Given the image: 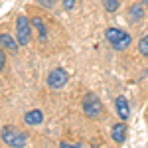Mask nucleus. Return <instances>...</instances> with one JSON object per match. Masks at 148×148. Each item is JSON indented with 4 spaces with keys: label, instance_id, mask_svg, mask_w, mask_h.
<instances>
[{
    "label": "nucleus",
    "instance_id": "obj_1",
    "mask_svg": "<svg viewBox=\"0 0 148 148\" xmlns=\"http://www.w3.org/2000/svg\"><path fill=\"white\" fill-rule=\"evenodd\" d=\"M105 38H107V42L113 46V49H116V51H125V49H128V46L132 44L130 34H126L125 30H121V28H107Z\"/></svg>",
    "mask_w": 148,
    "mask_h": 148
},
{
    "label": "nucleus",
    "instance_id": "obj_2",
    "mask_svg": "<svg viewBox=\"0 0 148 148\" xmlns=\"http://www.w3.org/2000/svg\"><path fill=\"white\" fill-rule=\"evenodd\" d=\"M0 136H2V142L6 144V146H16V148H22L28 144V134L22 132V130H18V128H14V126H2V130H0Z\"/></svg>",
    "mask_w": 148,
    "mask_h": 148
},
{
    "label": "nucleus",
    "instance_id": "obj_3",
    "mask_svg": "<svg viewBox=\"0 0 148 148\" xmlns=\"http://www.w3.org/2000/svg\"><path fill=\"white\" fill-rule=\"evenodd\" d=\"M83 113H85V116H89V119H99L103 114L101 99L97 95H93V93H87L83 97Z\"/></svg>",
    "mask_w": 148,
    "mask_h": 148
},
{
    "label": "nucleus",
    "instance_id": "obj_4",
    "mask_svg": "<svg viewBox=\"0 0 148 148\" xmlns=\"http://www.w3.org/2000/svg\"><path fill=\"white\" fill-rule=\"evenodd\" d=\"M16 40L20 46H28L32 40V26L26 16H18L16 18Z\"/></svg>",
    "mask_w": 148,
    "mask_h": 148
},
{
    "label": "nucleus",
    "instance_id": "obj_5",
    "mask_svg": "<svg viewBox=\"0 0 148 148\" xmlns=\"http://www.w3.org/2000/svg\"><path fill=\"white\" fill-rule=\"evenodd\" d=\"M67 81H69V75L63 67H56V69H51V71L47 73V87H49V89L59 91V89H63V87L67 85Z\"/></svg>",
    "mask_w": 148,
    "mask_h": 148
},
{
    "label": "nucleus",
    "instance_id": "obj_6",
    "mask_svg": "<svg viewBox=\"0 0 148 148\" xmlns=\"http://www.w3.org/2000/svg\"><path fill=\"white\" fill-rule=\"evenodd\" d=\"M114 109H116V114H119L123 121H128V116H130V107H128L126 97L119 95V97L114 99Z\"/></svg>",
    "mask_w": 148,
    "mask_h": 148
},
{
    "label": "nucleus",
    "instance_id": "obj_7",
    "mask_svg": "<svg viewBox=\"0 0 148 148\" xmlns=\"http://www.w3.org/2000/svg\"><path fill=\"white\" fill-rule=\"evenodd\" d=\"M18 40H14L10 34H0V47L10 51V53H18Z\"/></svg>",
    "mask_w": 148,
    "mask_h": 148
},
{
    "label": "nucleus",
    "instance_id": "obj_8",
    "mask_svg": "<svg viewBox=\"0 0 148 148\" xmlns=\"http://www.w3.org/2000/svg\"><path fill=\"white\" fill-rule=\"evenodd\" d=\"M24 123L28 126H38L44 123V113L40 111V109H34V111H28V113L24 114Z\"/></svg>",
    "mask_w": 148,
    "mask_h": 148
},
{
    "label": "nucleus",
    "instance_id": "obj_9",
    "mask_svg": "<svg viewBox=\"0 0 148 148\" xmlns=\"http://www.w3.org/2000/svg\"><path fill=\"white\" fill-rule=\"evenodd\" d=\"M111 136H113V140L116 142V144H123L126 140V125L125 123H116V125H113V128H111Z\"/></svg>",
    "mask_w": 148,
    "mask_h": 148
},
{
    "label": "nucleus",
    "instance_id": "obj_10",
    "mask_svg": "<svg viewBox=\"0 0 148 148\" xmlns=\"http://www.w3.org/2000/svg\"><path fill=\"white\" fill-rule=\"evenodd\" d=\"M34 28L38 30V36H40V42L42 44H46L47 42V28H46V24H44V20L40 18V16H34Z\"/></svg>",
    "mask_w": 148,
    "mask_h": 148
},
{
    "label": "nucleus",
    "instance_id": "obj_11",
    "mask_svg": "<svg viewBox=\"0 0 148 148\" xmlns=\"http://www.w3.org/2000/svg\"><path fill=\"white\" fill-rule=\"evenodd\" d=\"M142 16H144L142 4H140V2H138V4H132V8H130V20H132V22H138Z\"/></svg>",
    "mask_w": 148,
    "mask_h": 148
},
{
    "label": "nucleus",
    "instance_id": "obj_12",
    "mask_svg": "<svg viewBox=\"0 0 148 148\" xmlns=\"http://www.w3.org/2000/svg\"><path fill=\"white\" fill-rule=\"evenodd\" d=\"M138 51L144 57H148V34L140 38V42H138Z\"/></svg>",
    "mask_w": 148,
    "mask_h": 148
},
{
    "label": "nucleus",
    "instance_id": "obj_13",
    "mask_svg": "<svg viewBox=\"0 0 148 148\" xmlns=\"http://www.w3.org/2000/svg\"><path fill=\"white\" fill-rule=\"evenodd\" d=\"M103 6L107 12H116L121 4H119V0H103Z\"/></svg>",
    "mask_w": 148,
    "mask_h": 148
},
{
    "label": "nucleus",
    "instance_id": "obj_14",
    "mask_svg": "<svg viewBox=\"0 0 148 148\" xmlns=\"http://www.w3.org/2000/svg\"><path fill=\"white\" fill-rule=\"evenodd\" d=\"M38 4H42L44 8H47V10H51V8L56 6V0H38Z\"/></svg>",
    "mask_w": 148,
    "mask_h": 148
},
{
    "label": "nucleus",
    "instance_id": "obj_15",
    "mask_svg": "<svg viewBox=\"0 0 148 148\" xmlns=\"http://www.w3.org/2000/svg\"><path fill=\"white\" fill-rule=\"evenodd\" d=\"M4 51H6V49L0 47V71L4 69V65H6V53H4Z\"/></svg>",
    "mask_w": 148,
    "mask_h": 148
},
{
    "label": "nucleus",
    "instance_id": "obj_16",
    "mask_svg": "<svg viewBox=\"0 0 148 148\" xmlns=\"http://www.w3.org/2000/svg\"><path fill=\"white\" fill-rule=\"evenodd\" d=\"M63 8L65 10H73L75 8V0H63Z\"/></svg>",
    "mask_w": 148,
    "mask_h": 148
}]
</instances>
